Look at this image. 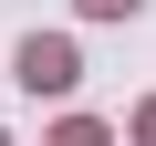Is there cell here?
<instances>
[{"mask_svg":"<svg viewBox=\"0 0 156 146\" xmlns=\"http://www.w3.org/2000/svg\"><path fill=\"white\" fill-rule=\"evenodd\" d=\"M21 84L31 94H62L73 84V42H21Z\"/></svg>","mask_w":156,"mask_h":146,"instance_id":"6da1fadb","label":"cell"},{"mask_svg":"<svg viewBox=\"0 0 156 146\" xmlns=\"http://www.w3.org/2000/svg\"><path fill=\"white\" fill-rule=\"evenodd\" d=\"M83 11H104V21H115V11H135V0H83Z\"/></svg>","mask_w":156,"mask_h":146,"instance_id":"7a4b0ae2","label":"cell"},{"mask_svg":"<svg viewBox=\"0 0 156 146\" xmlns=\"http://www.w3.org/2000/svg\"><path fill=\"white\" fill-rule=\"evenodd\" d=\"M62 146H94V125H73V136H62Z\"/></svg>","mask_w":156,"mask_h":146,"instance_id":"3957f363","label":"cell"}]
</instances>
